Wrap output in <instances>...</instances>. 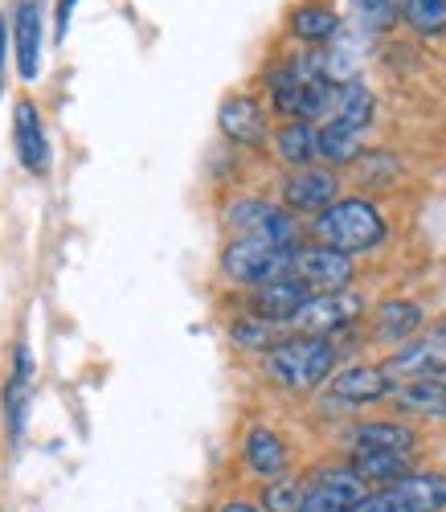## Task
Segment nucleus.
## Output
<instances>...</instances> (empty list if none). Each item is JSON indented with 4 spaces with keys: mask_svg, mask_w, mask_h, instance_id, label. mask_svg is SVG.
Masks as SVG:
<instances>
[{
    "mask_svg": "<svg viewBox=\"0 0 446 512\" xmlns=\"http://www.w3.org/2000/svg\"><path fill=\"white\" fill-rule=\"evenodd\" d=\"M316 238L344 254H365L385 242V218L373 201L344 197V201H332L316 218Z\"/></svg>",
    "mask_w": 446,
    "mask_h": 512,
    "instance_id": "f257e3e1",
    "label": "nucleus"
},
{
    "mask_svg": "<svg viewBox=\"0 0 446 512\" xmlns=\"http://www.w3.org/2000/svg\"><path fill=\"white\" fill-rule=\"evenodd\" d=\"M332 365H336L332 340L307 336V332H299L291 340H279V345L266 353V373L287 390H316L320 381H328Z\"/></svg>",
    "mask_w": 446,
    "mask_h": 512,
    "instance_id": "f03ea898",
    "label": "nucleus"
},
{
    "mask_svg": "<svg viewBox=\"0 0 446 512\" xmlns=\"http://www.w3.org/2000/svg\"><path fill=\"white\" fill-rule=\"evenodd\" d=\"M291 259H295V250L291 246H275V242H266V238H234L226 246V254H221V271H226L234 283H271V279H283L291 275Z\"/></svg>",
    "mask_w": 446,
    "mask_h": 512,
    "instance_id": "7ed1b4c3",
    "label": "nucleus"
},
{
    "mask_svg": "<svg viewBox=\"0 0 446 512\" xmlns=\"http://www.w3.org/2000/svg\"><path fill=\"white\" fill-rule=\"evenodd\" d=\"M291 275L303 279L307 287H320V291H348V283H352V254L332 250L324 242L295 246Z\"/></svg>",
    "mask_w": 446,
    "mask_h": 512,
    "instance_id": "20e7f679",
    "label": "nucleus"
},
{
    "mask_svg": "<svg viewBox=\"0 0 446 512\" xmlns=\"http://www.w3.org/2000/svg\"><path fill=\"white\" fill-rule=\"evenodd\" d=\"M365 312V300L352 291H320L295 312V328L307 332V336H324V332H336V328H348L356 316Z\"/></svg>",
    "mask_w": 446,
    "mask_h": 512,
    "instance_id": "39448f33",
    "label": "nucleus"
},
{
    "mask_svg": "<svg viewBox=\"0 0 446 512\" xmlns=\"http://www.w3.org/2000/svg\"><path fill=\"white\" fill-rule=\"evenodd\" d=\"M230 226H238L250 238H266L275 246H299V226L287 209H275L266 201H234L230 205Z\"/></svg>",
    "mask_w": 446,
    "mask_h": 512,
    "instance_id": "423d86ee",
    "label": "nucleus"
},
{
    "mask_svg": "<svg viewBox=\"0 0 446 512\" xmlns=\"http://www.w3.org/2000/svg\"><path fill=\"white\" fill-rule=\"evenodd\" d=\"M336 173L332 168H295L283 185V197H287V209L295 213H324L332 201H336Z\"/></svg>",
    "mask_w": 446,
    "mask_h": 512,
    "instance_id": "0eeeda50",
    "label": "nucleus"
},
{
    "mask_svg": "<svg viewBox=\"0 0 446 512\" xmlns=\"http://www.w3.org/2000/svg\"><path fill=\"white\" fill-rule=\"evenodd\" d=\"M324 123L348 127V132H365V127L373 123V91L365 87L361 78L332 82V95H328Z\"/></svg>",
    "mask_w": 446,
    "mask_h": 512,
    "instance_id": "6e6552de",
    "label": "nucleus"
},
{
    "mask_svg": "<svg viewBox=\"0 0 446 512\" xmlns=\"http://www.w3.org/2000/svg\"><path fill=\"white\" fill-rule=\"evenodd\" d=\"M13 140H17V156L29 173H46L50 168V144H46V127H41V115L33 107V99H17L13 107Z\"/></svg>",
    "mask_w": 446,
    "mask_h": 512,
    "instance_id": "1a4fd4ad",
    "label": "nucleus"
},
{
    "mask_svg": "<svg viewBox=\"0 0 446 512\" xmlns=\"http://www.w3.org/2000/svg\"><path fill=\"white\" fill-rule=\"evenodd\" d=\"M311 300L307 295V283L295 279V275H283V279H271V283H262L254 287V312L262 320H271V324H291L295 312Z\"/></svg>",
    "mask_w": 446,
    "mask_h": 512,
    "instance_id": "9d476101",
    "label": "nucleus"
},
{
    "mask_svg": "<svg viewBox=\"0 0 446 512\" xmlns=\"http://www.w3.org/2000/svg\"><path fill=\"white\" fill-rule=\"evenodd\" d=\"M217 123L234 144H246V148L266 144V115L250 95H230L217 111Z\"/></svg>",
    "mask_w": 446,
    "mask_h": 512,
    "instance_id": "9b49d317",
    "label": "nucleus"
},
{
    "mask_svg": "<svg viewBox=\"0 0 446 512\" xmlns=\"http://www.w3.org/2000/svg\"><path fill=\"white\" fill-rule=\"evenodd\" d=\"M385 373H401V377H442L446 373V340L430 336V340H406L389 361Z\"/></svg>",
    "mask_w": 446,
    "mask_h": 512,
    "instance_id": "f8f14e48",
    "label": "nucleus"
},
{
    "mask_svg": "<svg viewBox=\"0 0 446 512\" xmlns=\"http://www.w3.org/2000/svg\"><path fill=\"white\" fill-rule=\"evenodd\" d=\"M13 41H17V70L25 82H33L41 70V5L37 0H17Z\"/></svg>",
    "mask_w": 446,
    "mask_h": 512,
    "instance_id": "ddd939ff",
    "label": "nucleus"
},
{
    "mask_svg": "<svg viewBox=\"0 0 446 512\" xmlns=\"http://www.w3.org/2000/svg\"><path fill=\"white\" fill-rule=\"evenodd\" d=\"M332 394L348 406H369V402H381L389 394V373L377 369V365H352V369H340L332 377Z\"/></svg>",
    "mask_w": 446,
    "mask_h": 512,
    "instance_id": "4468645a",
    "label": "nucleus"
},
{
    "mask_svg": "<svg viewBox=\"0 0 446 512\" xmlns=\"http://www.w3.org/2000/svg\"><path fill=\"white\" fill-rule=\"evenodd\" d=\"M393 406L418 418H446V381L442 377H414L393 390Z\"/></svg>",
    "mask_w": 446,
    "mask_h": 512,
    "instance_id": "2eb2a0df",
    "label": "nucleus"
},
{
    "mask_svg": "<svg viewBox=\"0 0 446 512\" xmlns=\"http://www.w3.org/2000/svg\"><path fill=\"white\" fill-rule=\"evenodd\" d=\"M311 488H320L328 500H336L344 512H356V504H361L369 492H365V480L356 476L352 463H332V467H320L316 476H311Z\"/></svg>",
    "mask_w": 446,
    "mask_h": 512,
    "instance_id": "dca6fc26",
    "label": "nucleus"
},
{
    "mask_svg": "<svg viewBox=\"0 0 446 512\" xmlns=\"http://www.w3.org/2000/svg\"><path fill=\"white\" fill-rule=\"evenodd\" d=\"M356 451H393V455H410L418 435L406 422H361L352 431Z\"/></svg>",
    "mask_w": 446,
    "mask_h": 512,
    "instance_id": "f3484780",
    "label": "nucleus"
},
{
    "mask_svg": "<svg viewBox=\"0 0 446 512\" xmlns=\"http://www.w3.org/2000/svg\"><path fill=\"white\" fill-rule=\"evenodd\" d=\"M246 463H250V472L266 476V480H275L283 476V467H287V447L275 431H266V426H254V431L246 435V447H242Z\"/></svg>",
    "mask_w": 446,
    "mask_h": 512,
    "instance_id": "a211bd4d",
    "label": "nucleus"
},
{
    "mask_svg": "<svg viewBox=\"0 0 446 512\" xmlns=\"http://www.w3.org/2000/svg\"><path fill=\"white\" fill-rule=\"evenodd\" d=\"M275 148L287 164L295 168H311V160L320 156V132L311 127L307 119H291L279 127V136H275Z\"/></svg>",
    "mask_w": 446,
    "mask_h": 512,
    "instance_id": "6ab92c4d",
    "label": "nucleus"
},
{
    "mask_svg": "<svg viewBox=\"0 0 446 512\" xmlns=\"http://www.w3.org/2000/svg\"><path fill=\"white\" fill-rule=\"evenodd\" d=\"M422 328V308L410 300H389L377 308V336L393 340V345H406V336H414Z\"/></svg>",
    "mask_w": 446,
    "mask_h": 512,
    "instance_id": "aec40b11",
    "label": "nucleus"
},
{
    "mask_svg": "<svg viewBox=\"0 0 446 512\" xmlns=\"http://www.w3.org/2000/svg\"><path fill=\"white\" fill-rule=\"evenodd\" d=\"M414 512H442L446 508V476H430V472H410L406 480L393 484Z\"/></svg>",
    "mask_w": 446,
    "mask_h": 512,
    "instance_id": "412c9836",
    "label": "nucleus"
},
{
    "mask_svg": "<svg viewBox=\"0 0 446 512\" xmlns=\"http://www.w3.org/2000/svg\"><path fill=\"white\" fill-rule=\"evenodd\" d=\"M352 467H356V476H361L365 484H369V480H377V484H397V480L410 476L406 455H393V451H356V455H352Z\"/></svg>",
    "mask_w": 446,
    "mask_h": 512,
    "instance_id": "4be33fe9",
    "label": "nucleus"
},
{
    "mask_svg": "<svg viewBox=\"0 0 446 512\" xmlns=\"http://www.w3.org/2000/svg\"><path fill=\"white\" fill-rule=\"evenodd\" d=\"M25 394H29V349L17 345V369L5 386V414H9L13 435H21V422H25Z\"/></svg>",
    "mask_w": 446,
    "mask_h": 512,
    "instance_id": "5701e85b",
    "label": "nucleus"
},
{
    "mask_svg": "<svg viewBox=\"0 0 446 512\" xmlns=\"http://www.w3.org/2000/svg\"><path fill=\"white\" fill-rule=\"evenodd\" d=\"M291 29H295L303 41H328V37H336L340 17H336L328 5H303V9H295Z\"/></svg>",
    "mask_w": 446,
    "mask_h": 512,
    "instance_id": "b1692460",
    "label": "nucleus"
},
{
    "mask_svg": "<svg viewBox=\"0 0 446 512\" xmlns=\"http://www.w3.org/2000/svg\"><path fill=\"white\" fill-rule=\"evenodd\" d=\"M320 156L328 164H352L356 156H361V132H348V127L324 123L320 127Z\"/></svg>",
    "mask_w": 446,
    "mask_h": 512,
    "instance_id": "393cba45",
    "label": "nucleus"
},
{
    "mask_svg": "<svg viewBox=\"0 0 446 512\" xmlns=\"http://www.w3.org/2000/svg\"><path fill=\"white\" fill-rule=\"evenodd\" d=\"M401 13L426 37L446 29V0H401Z\"/></svg>",
    "mask_w": 446,
    "mask_h": 512,
    "instance_id": "a878e982",
    "label": "nucleus"
},
{
    "mask_svg": "<svg viewBox=\"0 0 446 512\" xmlns=\"http://www.w3.org/2000/svg\"><path fill=\"white\" fill-rule=\"evenodd\" d=\"M303 492H307V488H303L299 480L275 476L271 484H266V492H262V508H266V512H299Z\"/></svg>",
    "mask_w": 446,
    "mask_h": 512,
    "instance_id": "bb28decb",
    "label": "nucleus"
},
{
    "mask_svg": "<svg viewBox=\"0 0 446 512\" xmlns=\"http://www.w3.org/2000/svg\"><path fill=\"white\" fill-rule=\"evenodd\" d=\"M234 345H242V349H275V324L262 320V316L234 324Z\"/></svg>",
    "mask_w": 446,
    "mask_h": 512,
    "instance_id": "cd10ccee",
    "label": "nucleus"
},
{
    "mask_svg": "<svg viewBox=\"0 0 446 512\" xmlns=\"http://www.w3.org/2000/svg\"><path fill=\"white\" fill-rule=\"evenodd\" d=\"M356 512H414V508L406 504V496H401V492L389 484V488H381V492L365 496L361 504H356Z\"/></svg>",
    "mask_w": 446,
    "mask_h": 512,
    "instance_id": "c85d7f7f",
    "label": "nucleus"
},
{
    "mask_svg": "<svg viewBox=\"0 0 446 512\" xmlns=\"http://www.w3.org/2000/svg\"><path fill=\"white\" fill-rule=\"evenodd\" d=\"M356 9H361V17H365L369 25H389L393 0H356Z\"/></svg>",
    "mask_w": 446,
    "mask_h": 512,
    "instance_id": "c756f323",
    "label": "nucleus"
},
{
    "mask_svg": "<svg viewBox=\"0 0 446 512\" xmlns=\"http://www.w3.org/2000/svg\"><path fill=\"white\" fill-rule=\"evenodd\" d=\"M299 512H344L336 500H328L320 488H311L307 484V492H303V504H299Z\"/></svg>",
    "mask_w": 446,
    "mask_h": 512,
    "instance_id": "7c9ffc66",
    "label": "nucleus"
},
{
    "mask_svg": "<svg viewBox=\"0 0 446 512\" xmlns=\"http://www.w3.org/2000/svg\"><path fill=\"white\" fill-rule=\"evenodd\" d=\"M74 5H78V0H58V41H66V33H70Z\"/></svg>",
    "mask_w": 446,
    "mask_h": 512,
    "instance_id": "2f4dec72",
    "label": "nucleus"
},
{
    "mask_svg": "<svg viewBox=\"0 0 446 512\" xmlns=\"http://www.w3.org/2000/svg\"><path fill=\"white\" fill-rule=\"evenodd\" d=\"M5 50H9V25H5V13H0V70H5Z\"/></svg>",
    "mask_w": 446,
    "mask_h": 512,
    "instance_id": "473e14b6",
    "label": "nucleus"
},
{
    "mask_svg": "<svg viewBox=\"0 0 446 512\" xmlns=\"http://www.w3.org/2000/svg\"><path fill=\"white\" fill-rule=\"evenodd\" d=\"M221 512H262L258 504H250V500H234V504H226Z\"/></svg>",
    "mask_w": 446,
    "mask_h": 512,
    "instance_id": "72a5a7b5",
    "label": "nucleus"
}]
</instances>
